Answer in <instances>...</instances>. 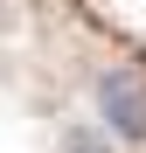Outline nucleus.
Wrapping results in <instances>:
<instances>
[{"mask_svg": "<svg viewBox=\"0 0 146 153\" xmlns=\"http://www.w3.org/2000/svg\"><path fill=\"white\" fill-rule=\"evenodd\" d=\"M97 105H104V125L118 139H146V63H118L97 84Z\"/></svg>", "mask_w": 146, "mask_h": 153, "instance_id": "nucleus-1", "label": "nucleus"}]
</instances>
